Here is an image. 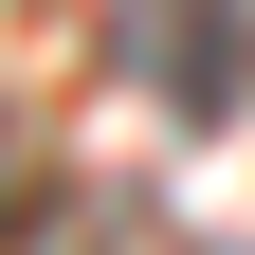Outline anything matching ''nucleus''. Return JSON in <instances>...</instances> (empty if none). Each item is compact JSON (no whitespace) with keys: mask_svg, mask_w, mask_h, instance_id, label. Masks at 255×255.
Returning <instances> with one entry per match:
<instances>
[{"mask_svg":"<svg viewBox=\"0 0 255 255\" xmlns=\"http://www.w3.org/2000/svg\"><path fill=\"white\" fill-rule=\"evenodd\" d=\"M219 18H237V0H146V18H128V55H146V91H164L182 128L237 110V37H219Z\"/></svg>","mask_w":255,"mask_h":255,"instance_id":"f257e3e1","label":"nucleus"}]
</instances>
